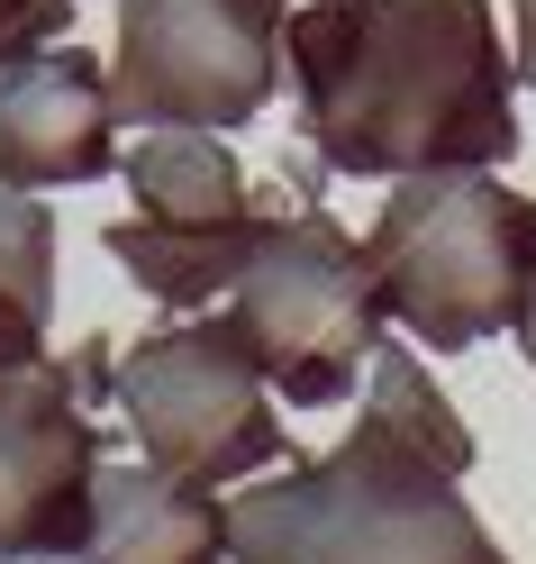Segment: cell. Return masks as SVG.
I'll list each match as a JSON object with an SVG mask.
<instances>
[{"label": "cell", "instance_id": "6da1fadb", "mask_svg": "<svg viewBox=\"0 0 536 564\" xmlns=\"http://www.w3.org/2000/svg\"><path fill=\"white\" fill-rule=\"evenodd\" d=\"M282 74L328 173L401 183L518 155V64L491 0H292Z\"/></svg>", "mask_w": 536, "mask_h": 564}, {"label": "cell", "instance_id": "7a4b0ae2", "mask_svg": "<svg viewBox=\"0 0 536 564\" xmlns=\"http://www.w3.org/2000/svg\"><path fill=\"white\" fill-rule=\"evenodd\" d=\"M228 564H510L482 510L391 419H354L328 455H282V474L228 491Z\"/></svg>", "mask_w": 536, "mask_h": 564}, {"label": "cell", "instance_id": "3957f363", "mask_svg": "<svg viewBox=\"0 0 536 564\" xmlns=\"http://www.w3.org/2000/svg\"><path fill=\"white\" fill-rule=\"evenodd\" d=\"M364 273L382 319L437 356L510 337L536 292V200L500 183V164L401 173L364 228Z\"/></svg>", "mask_w": 536, "mask_h": 564}, {"label": "cell", "instance_id": "277c9868", "mask_svg": "<svg viewBox=\"0 0 536 564\" xmlns=\"http://www.w3.org/2000/svg\"><path fill=\"white\" fill-rule=\"evenodd\" d=\"M228 328L264 365L273 401H292V410L354 401L373 346L391 337L382 301H373V273H364V237H346L328 209L273 219L264 246L245 256L237 292H228Z\"/></svg>", "mask_w": 536, "mask_h": 564}, {"label": "cell", "instance_id": "5b68a950", "mask_svg": "<svg viewBox=\"0 0 536 564\" xmlns=\"http://www.w3.org/2000/svg\"><path fill=\"white\" fill-rule=\"evenodd\" d=\"M110 401L128 419L136 455L164 474H192V482H245L292 455L282 401H273L264 365L245 356V337L228 328V310L136 337L110 373Z\"/></svg>", "mask_w": 536, "mask_h": 564}, {"label": "cell", "instance_id": "8992f818", "mask_svg": "<svg viewBox=\"0 0 536 564\" xmlns=\"http://www.w3.org/2000/svg\"><path fill=\"white\" fill-rule=\"evenodd\" d=\"M292 0H119V128H245L282 91Z\"/></svg>", "mask_w": 536, "mask_h": 564}, {"label": "cell", "instance_id": "52a82bcc", "mask_svg": "<svg viewBox=\"0 0 536 564\" xmlns=\"http://www.w3.org/2000/svg\"><path fill=\"white\" fill-rule=\"evenodd\" d=\"M119 356L83 337L74 356L0 365V564H74L91 538L100 491V429Z\"/></svg>", "mask_w": 536, "mask_h": 564}, {"label": "cell", "instance_id": "ba28073f", "mask_svg": "<svg viewBox=\"0 0 536 564\" xmlns=\"http://www.w3.org/2000/svg\"><path fill=\"white\" fill-rule=\"evenodd\" d=\"M119 173V100L91 46H37L0 64V183L74 192Z\"/></svg>", "mask_w": 536, "mask_h": 564}, {"label": "cell", "instance_id": "9c48e42d", "mask_svg": "<svg viewBox=\"0 0 536 564\" xmlns=\"http://www.w3.org/2000/svg\"><path fill=\"white\" fill-rule=\"evenodd\" d=\"M74 564H228V501L219 482L164 474V465H110L100 455L91 538Z\"/></svg>", "mask_w": 536, "mask_h": 564}, {"label": "cell", "instance_id": "30bf717a", "mask_svg": "<svg viewBox=\"0 0 536 564\" xmlns=\"http://www.w3.org/2000/svg\"><path fill=\"white\" fill-rule=\"evenodd\" d=\"M273 209H237V219H209V228H164V219H110L100 228V246L119 256V273L136 282L146 301L164 310H209L237 292L245 256L264 246Z\"/></svg>", "mask_w": 536, "mask_h": 564}, {"label": "cell", "instance_id": "8fae6325", "mask_svg": "<svg viewBox=\"0 0 536 564\" xmlns=\"http://www.w3.org/2000/svg\"><path fill=\"white\" fill-rule=\"evenodd\" d=\"M119 173H128L136 219H164V228H209V219L255 209V173L237 164L228 128H146L119 155Z\"/></svg>", "mask_w": 536, "mask_h": 564}, {"label": "cell", "instance_id": "7c38bea8", "mask_svg": "<svg viewBox=\"0 0 536 564\" xmlns=\"http://www.w3.org/2000/svg\"><path fill=\"white\" fill-rule=\"evenodd\" d=\"M55 328V209L0 183V365H37Z\"/></svg>", "mask_w": 536, "mask_h": 564}, {"label": "cell", "instance_id": "4fadbf2b", "mask_svg": "<svg viewBox=\"0 0 536 564\" xmlns=\"http://www.w3.org/2000/svg\"><path fill=\"white\" fill-rule=\"evenodd\" d=\"M364 410H373V419H391V429H401L409 446H427L446 474H473V429H463V410L437 392V373L418 365V346H401V337H382V346H373Z\"/></svg>", "mask_w": 536, "mask_h": 564}, {"label": "cell", "instance_id": "5bb4252c", "mask_svg": "<svg viewBox=\"0 0 536 564\" xmlns=\"http://www.w3.org/2000/svg\"><path fill=\"white\" fill-rule=\"evenodd\" d=\"M74 37V0H0V64Z\"/></svg>", "mask_w": 536, "mask_h": 564}, {"label": "cell", "instance_id": "9a60e30c", "mask_svg": "<svg viewBox=\"0 0 536 564\" xmlns=\"http://www.w3.org/2000/svg\"><path fill=\"white\" fill-rule=\"evenodd\" d=\"M510 64H518V91H536V0H510Z\"/></svg>", "mask_w": 536, "mask_h": 564}, {"label": "cell", "instance_id": "2e32d148", "mask_svg": "<svg viewBox=\"0 0 536 564\" xmlns=\"http://www.w3.org/2000/svg\"><path fill=\"white\" fill-rule=\"evenodd\" d=\"M510 346H518V356H536V292H527V310H518V328H510Z\"/></svg>", "mask_w": 536, "mask_h": 564}, {"label": "cell", "instance_id": "e0dca14e", "mask_svg": "<svg viewBox=\"0 0 536 564\" xmlns=\"http://www.w3.org/2000/svg\"><path fill=\"white\" fill-rule=\"evenodd\" d=\"M527 365H536V356H527Z\"/></svg>", "mask_w": 536, "mask_h": 564}]
</instances>
